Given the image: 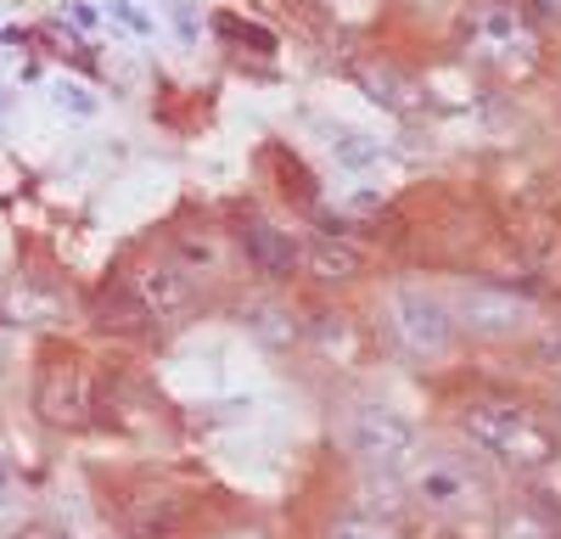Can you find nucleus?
<instances>
[{
  "label": "nucleus",
  "instance_id": "f257e3e1",
  "mask_svg": "<svg viewBox=\"0 0 561 539\" xmlns=\"http://www.w3.org/2000/svg\"><path fill=\"white\" fill-rule=\"evenodd\" d=\"M460 433L483 461H494L505 478H523V483H539V472L561 461V433L517 399H472L460 411Z\"/></svg>",
  "mask_w": 561,
  "mask_h": 539
},
{
  "label": "nucleus",
  "instance_id": "f03ea898",
  "mask_svg": "<svg viewBox=\"0 0 561 539\" xmlns=\"http://www.w3.org/2000/svg\"><path fill=\"white\" fill-rule=\"evenodd\" d=\"M28 404L51 433H84L102 416V377L73 343H39L28 371Z\"/></svg>",
  "mask_w": 561,
  "mask_h": 539
},
{
  "label": "nucleus",
  "instance_id": "7ed1b4c3",
  "mask_svg": "<svg viewBox=\"0 0 561 539\" xmlns=\"http://www.w3.org/2000/svg\"><path fill=\"white\" fill-rule=\"evenodd\" d=\"M382 332H388V343L410 359V366H438V359L455 354V337H460L449 298L415 287V282H404V287L388 293V303H382Z\"/></svg>",
  "mask_w": 561,
  "mask_h": 539
},
{
  "label": "nucleus",
  "instance_id": "20e7f679",
  "mask_svg": "<svg viewBox=\"0 0 561 539\" xmlns=\"http://www.w3.org/2000/svg\"><path fill=\"white\" fill-rule=\"evenodd\" d=\"M404 483H410L415 512H427L438 523H460V517L483 512V494H489L478 467L455 456V449H415V461L404 467Z\"/></svg>",
  "mask_w": 561,
  "mask_h": 539
},
{
  "label": "nucleus",
  "instance_id": "39448f33",
  "mask_svg": "<svg viewBox=\"0 0 561 539\" xmlns=\"http://www.w3.org/2000/svg\"><path fill=\"white\" fill-rule=\"evenodd\" d=\"M343 444H348V456H354L359 467L393 478V472H404V467L415 461L421 433H415V422H410L404 411H393V404L359 399L354 411H348V422H343Z\"/></svg>",
  "mask_w": 561,
  "mask_h": 539
},
{
  "label": "nucleus",
  "instance_id": "423d86ee",
  "mask_svg": "<svg viewBox=\"0 0 561 539\" xmlns=\"http://www.w3.org/2000/svg\"><path fill=\"white\" fill-rule=\"evenodd\" d=\"M197 517V494L169 478H135L118 489V528L129 539H174Z\"/></svg>",
  "mask_w": 561,
  "mask_h": 539
},
{
  "label": "nucleus",
  "instance_id": "0eeeda50",
  "mask_svg": "<svg viewBox=\"0 0 561 539\" xmlns=\"http://www.w3.org/2000/svg\"><path fill=\"white\" fill-rule=\"evenodd\" d=\"M449 309H455V326L483 337V343H517L534 326L528 298L505 293V287H466L460 303H449Z\"/></svg>",
  "mask_w": 561,
  "mask_h": 539
},
{
  "label": "nucleus",
  "instance_id": "6e6552de",
  "mask_svg": "<svg viewBox=\"0 0 561 539\" xmlns=\"http://www.w3.org/2000/svg\"><path fill=\"white\" fill-rule=\"evenodd\" d=\"M129 293L140 298L152 326H180V321H192V309H197V276L180 259H152L147 270H135Z\"/></svg>",
  "mask_w": 561,
  "mask_h": 539
},
{
  "label": "nucleus",
  "instance_id": "1a4fd4ad",
  "mask_svg": "<svg viewBox=\"0 0 561 539\" xmlns=\"http://www.w3.org/2000/svg\"><path fill=\"white\" fill-rule=\"evenodd\" d=\"M472 51H478L489 68H500V73H523V68L534 62V34H528L523 12H517V7H489V12H478V23H472Z\"/></svg>",
  "mask_w": 561,
  "mask_h": 539
},
{
  "label": "nucleus",
  "instance_id": "9d476101",
  "mask_svg": "<svg viewBox=\"0 0 561 539\" xmlns=\"http://www.w3.org/2000/svg\"><path fill=\"white\" fill-rule=\"evenodd\" d=\"M237 242H242L248 264L259 270L264 282H293L298 270H304L298 242H293L287 231H280V225H270L264 214H242V219H237Z\"/></svg>",
  "mask_w": 561,
  "mask_h": 539
},
{
  "label": "nucleus",
  "instance_id": "9b49d317",
  "mask_svg": "<svg viewBox=\"0 0 561 539\" xmlns=\"http://www.w3.org/2000/svg\"><path fill=\"white\" fill-rule=\"evenodd\" d=\"M314 539H410V534H404V523H399L393 512L343 506V512H332V517L314 528Z\"/></svg>",
  "mask_w": 561,
  "mask_h": 539
},
{
  "label": "nucleus",
  "instance_id": "f8f14e48",
  "mask_svg": "<svg viewBox=\"0 0 561 539\" xmlns=\"http://www.w3.org/2000/svg\"><path fill=\"white\" fill-rule=\"evenodd\" d=\"M304 270L314 282H325V287H343V282H354L359 270H365V259H359V248H348V242H314L309 253H304Z\"/></svg>",
  "mask_w": 561,
  "mask_h": 539
},
{
  "label": "nucleus",
  "instance_id": "ddd939ff",
  "mask_svg": "<svg viewBox=\"0 0 561 539\" xmlns=\"http://www.w3.org/2000/svg\"><path fill=\"white\" fill-rule=\"evenodd\" d=\"M248 332L264 343V348H293L298 343V314L287 303H248Z\"/></svg>",
  "mask_w": 561,
  "mask_h": 539
},
{
  "label": "nucleus",
  "instance_id": "4468645a",
  "mask_svg": "<svg viewBox=\"0 0 561 539\" xmlns=\"http://www.w3.org/2000/svg\"><path fill=\"white\" fill-rule=\"evenodd\" d=\"M494 539H561V528H556V523H545L534 506H523V512L500 517V534H494Z\"/></svg>",
  "mask_w": 561,
  "mask_h": 539
},
{
  "label": "nucleus",
  "instance_id": "2eb2a0df",
  "mask_svg": "<svg viewBox=\"0 0 561 539\" xmlns=\"http://www.w3.org/2000/svg\"><path fill=\"white\" fill-rule=\"evenodd\" d=\"M208 539H275V528H270V523H253V517H242V523H225V528H214Z\"/></svg>",
  "mask_w": 561,
  "mask_h": 539
},
{
  "label": "nucleus",
  "instance_id": "dca6fc26",
  "mask_svg": "<svg viewBox=\"0 0 561 539\" xmlns=\"http://www.w3.org/2000/svg\"><path fill=\"white\" fill-rule=\"evenodd\" d=\"M219 34H237V39H253L259 51H270V34H264V28H242L237 18H219Z\"/></svg>",
  "mask_w": 561,
  "mask_h": 539
},
{
  "label": "nucleus",
  "instance_id": "f3484780",
  "mask_svg": "<svg viewBox=\"0 0 561 539\" xmlns=\"http://www.w3.org/2000/svg\"><path fill=\"white\" fill-rule=\"evenodd\" d=\"M517 12H534V18H550V23H561V0H517Z\"/></svg>",
  "mask_w": 561,
  "mask_h": 539
},
{
  "label": "nucleus",
  "instance_id": "a211bd4d",
  "mask_svg": "<svg viewBox=\"0 0 561 539\" xmlns=\"http://www.w3.org/2000/svg\"><path fill=\"white\" fill-rule=\"evenodd\" d=\"M343 158H354V163H365V158H370V147H365V141H343Z\"/></svg>",
  "mask_w": 561,
  "mask_h": 539
},
{
  "label": "nucleus",
  "instance_id": "6ab92c4d",
  "mask_svg": "<svg viewBox=\"0 0 561 539\" xmlns=\"http://www.w3.org/2000/svg\"><path fill=\"white\" fill-rule=\"evenodd\" d=\"M7 483H12V478H7V467H0V501H7Z\"/></svg>",
  "mask_w": 561,
  "mask_h": 539
},
{
  "label": "nucleus",
  "instance_id": "aec40b11",
  "mask_svg": "<svg viewBox=\"0 0 561 539\" xmlns=\"http://www.w3.org/2000/svg\"><path fill=\"white\" fill-rule=\"evenodd\" d=\"M556 404H561V393H556Z\"/></svg>",
  "mask_w": 561,
  "mask_h": 539
}]
</instances>
